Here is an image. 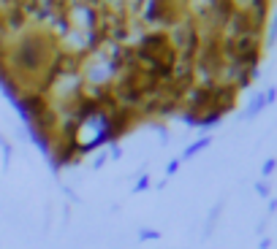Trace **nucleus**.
Here are the masks:
<instances>
[{"mask_svg": "<svg viewBox=\"0 0 277 249\" xmlns=\"http://www.w3.org/2000/svg\"><path fill=\"white\" fill-rule=\"evenodd\" d=\"M147 187H150V176L142 174V176H139V181H136V187H133V192H144Z\"/></svg>", "mask_w": 277, "mask_h": 249, "instance_id": "nucleus-6", "label": "nucleus"}, {"mask_svg": "<svg viewBox=\"0 0 277 249\" xmlns=\"http://www.w3.org/2000/svg\"><path fill=\"white\" fill-rule=\"evenodd\" d=\"M266 44L269 46H275L277 44V14L272 17V24H269V35H266Z\"/></svg>", "mask_w": 277, "mask_h": 249, "instance_id": "nucleus-3", "label": "nucleus"}, {"mask_svg": "<svg viewBox=\"0 0 277 249\" xmlns=\"http://www.w3.org/2000/svg\"><path fill=\"white\" fill-rule=\"evenodd\" d=\"M275 165H277V162H275Z\"/></svg>", "mask_w": 277, "mask_h": 249, "instance_id": "nucleus-10", "label": "nucleus"}, {"mask_svg": "<svg viewBox=\"0 0 277 249\" xmlns=\"http://www.w3.org/2000/svg\"><path fill=\"white\" fill-rule=\"evenodd\" d=\"M275 98H277V87H269L266 92H258V95L253 98V103L248 106V111H245V119H253V116L258 114V111H264L266 106L275 103Z\"/></svg>", "mask_w": 277, "mask_h": 249, "instance_id": "nucleus-1", "label": "nucleus"}, {"mask_svg": "<svg viewBox=\"0 0 277 249\" xmlns=\"http://www.w3.org/2000/svg\"><path fill=\"white\" fill-rule=\"evenodd\" d=\"M255 190H258V195H269V187H266V184H264V181H261V184H258V187H255Z\"/></svg>", "mask_w": 277, "mask_h": 249, "instance_id": "nucleus-9", "label": "nucleus"}, {"mask_svg": "<svg viewBox=\"0 0 277 249\" xmlns=\"http://www.w3.org/2000/svg\"><path fill=\"white\" fill-rule=\"evenodd\" d=\"M177 168H179V160H171L169 165H166V176H174L177 174Z\"/></svg>", "mask_w": 277, "mask_h": 249, "instance_id": "nucleus-7", "label": "nucleus"}, {"mask_svg": "<svg viewBox=\"0 0 277 249\" xmlns=\"http://www.w3.org/2000/svg\"><path fill=\"white\" fill-rule=\"evenodd\" d=\"M206 146H209V138H199L196 144H190L188 149L182 152V157H179V160H190V157H193V155H199L201 149H206Z\"/></svg>", "mask_w": 277, "mask_h": 249, "instance_id": "nucleus-2", "label": "nucleus"}, {"mask_svg": "<svg viewBox=\"0 0 277 249\" xmlns=\"http://www.w3.org/2000/svg\"><path fill=\"white\" fill-rule=\"evenodd\" d=\"M275 168H277V165H275V160H266V162H264V168H261V171H264V176H269Z\"/></svg>", "mask_w": 277, "mask_h": 249, "instance_id": "nucleus-8", "label": "nucleus"}, {"mask_svg": "<svg viewBox=\"0 0 277 249\" xmlns=\"http://www.w3.org/2000/svg\"><path fill=\"white\" fill-rule=\"evenodd\" d=\"M139 238H142V241H155V238H160V233L150 230V227H142V230H139Z\"/></svg>", "mask_w": 277, "mask_h": 249, "instance_id": "nucleus-5", "label": "nucleus"}, {"mask_svg": "<svg viewBox=\"0 0 277 249\" xmlns=\"http://www.w3.org/2000/svg\"><path fill=\"white\" fill-rule=\"evenodd\" d=\"M0 146H3V165H8V162H11V144L0 136Z\"/></svg>", "mask_w": 277, "mask_h": 249, "instance_id": "nucleus-4", "label": "nucleus"}]
</instances>
